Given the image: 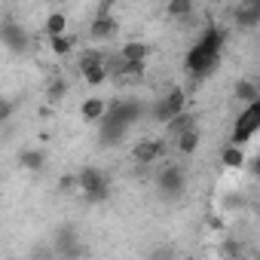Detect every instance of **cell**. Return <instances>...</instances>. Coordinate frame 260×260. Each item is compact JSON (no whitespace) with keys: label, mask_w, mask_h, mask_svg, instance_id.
I'll return each instance as SVG.
<instances>
[{"label":"cell","mask_w":260,"mask_h":260,"mask_svg":"<svg viewBox=\"0 0 260 260\" xmlns=\"http://www.w3.org/2000/svg\"><path fill=\"white\" fill-rule=\"evenodd\" d=\"M77 187L86 196V202H104L110 196V178L98 166H86L77 172Z\"/></svg>","instance_id":"6da1fadb"},{"label":"cell","mask_w":260,"mask_h":260,"mask_svg":"<svg viewBox=\"0 0 260 260\" xmlns=\"http://www.w3.org/2000/svg\"><path fill=\"white\" fill-rule=\"evenodd\" d=\"M257 128H260V101L257 104H248L239 116H236V125H233V141L236 147H245L254 135H257Z\"/></svg>","instance_id":"7a4b0ae2"},{"label":"cell","mask_w":260,"mask_h":260,"mask_svg":"<svg viewBox=\"0 0 260 260\" xmlns=\"http://www.w3.org/2000/svg\"><path fill=\"white\" fill-rule=\"evenodd\" d=\"M184 110H187V92L181 86H175V89H169V95H162L153 104V119L156 122H169V119H175Z\"/></svg>","instance_id":"3957f363"},{"label":"cell","mask_w":260,"mask_h":260,"mask_svg":"<svg viewBox=\"0 0 260 260\" xmlns=\"http://www.w3.org/2000/svg\"><path fill=\"white\" fill-rule=\"evenodd\" d=\"M116 31H119V22L113 19V4H101L95 10V19L89 22V37L92 40H110V37H116Z\"/></svg>","instance_id":"277c9868"},{"label":"cell","mask_w":260,"mask_h":260,"mask_svg":"<svg viewBox=\"0 0 260 260\" xmlns=\"http://www.w3.org/2000/svg\"><path fill=\"white\" fill-rule=\"evenodd\" d=\"M217 64H220V55H211V52H205V49H199V46H190V49H187L184 68H187L193 77H208V74L217 71Z\"/></svg>","instance_id":"5b68a950"},{"label":"cell","mask_w":260,"mask_h":260,"mask_svg":"<svg viewBox=\"0 0 260 260\" xmlns=\"http://www.w3.org/2000/svg\"><path fill=\"white\" fill-rule=\"evenodd\" d=\"M156 187H159V193H162L166 199H178V196L184 193V187H187L184 169H181V166H166V169L156 175Z\"/></svg>","instance_id":"8992f818"},{"label":"cell","mask_w":260,"mask_h":260,"mask_svg":"<svg viewBox=\"0 0 260 260\" xmlns=\"http://www.w3.org/2000/svg\"><path fill=\"white\" fill-rule=\"evenodd\" d=\"M104 116H110L113 122H119V125H132V122H138L141 116H144V104L141 101H132V98H122V101H113V104H107V113Z\"/></svg>","instance_id":"52a82bcc"},{"label":"cell","mask_w":260,"mask_h":260,"mask_svg":"<svg viewBox=\"0 0 260 260\" xmlns=\"http://www.w3.org/2000/svg\"><path fill=\"white\" fill-rule=\"evenodd\" d=\"M166 156V141L162 138H141V141H135V147H132V159L138 162V166H153V162H159Z\"/></svg>","instance_id":"ba28073f"},{"label":"cell","mask_w":260,"mask_h":260,"mask_svg":"<svg viewBox=\"0 0 260 260\" xmlns=\"http://www.w3.org/2000/svg\"><path fill=\"white\" fill-rule=\"evenodd\" d=\"M0 43H4L7 49H13V52H25L28 43H31V37H28V31L22 25L4 22V25H0Z\"/></svg>","instance_id":"9c48e42d"},{"label":"cell","mask_w":260,"mask_h":260,"mask_svg":"<svg viewBox=\"0 0 260 260\" xmlns=\"http://www.w3.org/2000/svg\"><path fill=\"white\" fill-rule=\"evenodd\" d=\"M223 43H226V31L217 28V25H208V28L199 34V40H196L193 46H199V49H205V52H211V55H220V52H223Z\"/></svg>","instance_id":"30bf717a"},{"label":"cell","mask_w":260,"mask_h":260,"mask_svg":"<svg viewBox=\"0 0 260 260\" xmlns=\"http://www.w3.org/2000/svg\"><path fill=\"white\" fill-rule=\"evenodd\" d=\"M125 132H128V128H125V125H119V122H113L110 116H104V119L98 122V141H101L104 147L119 144V141L125 138Z\"/></svg>","instance_id":"8fae6325"},{"label":"cell","mask_w":260,"mask_h":260,"mask_svg":"<svg viewBox=\"0 0 260 260\" xmlns=\"http://www.w3.org/2000/svg\"><path fill=\"white\" fill-rule=\"evenodd\" d=\"M147 55H150V46L141 43V40H128V43H122V49H119V58H122V61H132V64H144Z\"/></svg>","instance_id":"7c38bea8"},{"label":"cell","mask_w":260,"mask_h":260,"mask_svg":"<svg viewBox=\"0 0 260 260\" xmlns=\"http://www.w3.org/2000/svg\"><path fill=\"white\" fill-rule=\"evenodd\" d=\"M233 19H236L239 28H254V25H260V4H239V7L233 10Z\"/></svg>","instance_id":"4fadbf2b"},{"label":"cell","mask_w":260,"mask_h":260,"mask_svg":"<svg viewBox=\"0 0 260 260\" xmlns=\"http://www.w3.org/2000/svg\"><path fill=\"white\" fill-rule=\"evenodd\" d=\"M190 128H196V116H193V113H187V110L166 122V132H169V138H172V141H175V138H181L184 132H190Z\"/></svg>","instance_id":"5bb4252c"},{"label":"cell","mask_w":260,"mask_h":260,"mask_svg":"<svg viewBox=\"0 0 260 260\" xmlns=\"http://www.w3.org/2000/svg\"><path fill=\"white\" fill-rule=\"evenodd\" d=\"M104 113H107V101H104V98H86V101L80 104V116H83L86 122H101Z\"/></svg>","instance_id":"9a60e30c"},{"label":"cell","mask_w":260,"mask_h":260,"mask_svg":"<svg viewBox=\"0 0 260 260\" xmlns=\"http://www.w3.org/2000/svg\"><path fill=\"white\" fill-rule=\"evenodd\" d=\"M19 166H22L25 172H43V169H46V153H43L40 147H28V150L19 153Z\"/></svg>","instance_id":"2e32d148"},{"label":"cell","mask_w":260,"mask_h":260,"mask_svg":"<svg viewBox=\"0 0 260 260\" xmlns=\"http://www.w3.org/2000/svg\"><path fill=\"white\" fill-rule=\"evenodd\" d=\"M220 166L230 169V172H242L245 169V147H236V144H226L223 153H220Z\"/></svg>","instance_id":"e0dca14e"},{"label":"cell","mask_w":260,"mask_h":260,"mask_svg":"<svg viewBox=\"0 0 260 260\" xmlns=\"http://www.w3.org/2000/svg\"><path fill=\"white\" fill-rule=\"evenodd\" d=\"M199 141H202L199 128H190V132H184L181 138H175V150H178L181 156H193V153L199 150Z\"/></svg>","instance_id":"ac0fdd59"},{"label":"cell","mask_w":260,"mask_h":260,"mask_svg":"<svg viewBox=\"0 0 260 260\" xmlns=\"http://www.w3.org/2000/svg\"><path fill=\"white\" fill-rule=\"evenodd\" d=\"M236 101H242L245 107H248V104H257V101H260L257 83H254V80H239V83H236Z\"/></svg>","instance_id":"d6986e66"},{"label":"cell","mask_w":260,"mask_h":260,"mask_svg":"<svg viewBox=\"0 0 260 260\" xmlns=\"http://www.w3.org/2000/svg\"><path fill=\"white\" fill-rule=\"evenodd\" d=\"M43 31H46L49 37H61V34H68V16H64V13H49L46 22H43Z\"/></svg>","instance_id":"ffe728a7"},{"label":"cell","mask_w":260,"mask_h":260,"mask_svg":"<svg viewBox=\"0 0 260 260\" xmlns=\"http://www.w3.org/2000/svg\"><path fill=\"white\" fill-rule=\"evenodd\" d=\"M166 16H172V19H190L193 16V0H172V4H166Z\"/></svg>","instance_id":"44dd1931"},{"label":"cell","mask_w":260,"mask_h":260,"mask_svg":"<svg viewBox=\"0 0 260 260\" xmlns=\"http://www.w3.org/2000/svg\"><path fill=\"white\" fill-rule=\"evenodd\" d=\"M64 95H68V80H64V77H52L49 86H46V98H49L52 104H58Z\"/></svg>","instance_id":"7402d4cb"},{"label":"cell","mask_w":260,"mask_h":260,"mask_svg":"<svg viewBox=\"0 0 260 260\" xmlns=\"http://www.w3.org/2000/svg\"><path fill=\"white\" fill-rule=\"evenodd\" d=\"M95 64H104V52H101V49H86V52L77 58L80 74H83V71H89V68H95Z\"/></svg>","instance_id":"603a6c76"},{"label":"cell","mask_w":260,"mask_h":260,"mask_svg":"<svg viewBox=\"0 0 260 260\" xmlns=\"http://www.w3.org/2000/svg\"><path fill=\"white\" fill-rule=\"evenodd\" d=\"M49 49H52L55 55H71V52H74V37H71V34L49 37Z\"/></svg>","instance_id":"cb8c5ba5"},{"label":"cell","mask_w":260,"mask_h":260,"mask_svg":"<svg viewBox=\"0 0 260 260\" xmlns=\"http://www.w3.org/2000/svg\"><path fill=\"white\" fill-rule=\"evenodd\" d=\"M83 80H86L89 86H101V83L107 80V71H104V64H95V68L83 71Z\"/></svg>","instance_id":"d4e9b609"},{"label":"cell","mask_w":260,"mask_h":260,"mask_svg":"<svg viewBox=\"0 0 260 260\" xmlns=\"http://www.w3.org/2000/svg\"><path fill=\"white\" fill-rule=\"evenodd\" d=\"M31 260H58V257H55V248L52 245H37L31 251Z\"/></svg>","instance_id":"484cf974"},{"label":"cell","mask_w":260,"mask_h":260,"mask_svg":"<svg viewBox=\"0 0 260 260\" xmlns=\"http://www.w3.org/2000/svg\"><path fill=\"white\" fill-rule=\"evenodd\" d=\"M175 257H178V254H175L172 245H156L153 254H150V260H175Z\"/></svg>","instance_id":"4316f807"},{"label":"cell","mask_w":260,"mask_h":260,"mask_svg":"<svg viewBox=\"0 0 260 260\" xmlns=\"http://www.w3.org/2000/svg\"><path fill=\"white\" fill-rule=\"evenodd\" d=\"M223 251H226V257H230V260H239V257H242V242L226 239V242H223Z\"/></svg>","instance_id":"83f0119b"},{"label":"cell","mask_w":260,"mask_h":260,"mask_svg":"<svg viewBox=\"0 0 260 260\" xmlns=\"http://www.w3.org/2000/svg\"><path fill=\"white\" fill-rule=\"evenodd\" d=\"M13 113H16V101H10V98H0V122H7Z\"/></svg>","instance_id":"f1b7e54d"},{"label":"cell","mask_w":260,"mask_h":260,"mask_svg":"<svg viewBox=\"0 0 260 260\" xmlns=\"http://www.w3.org/2000/svg\"><path fill=\"white\" fill-rule=\"evenodd\" d=\"M58 187H61V190H71V187H77V175H64V178L58 181Z\"/></svg>","instance_id":"f546056e"},{"label":"cell","mask_w":260,"mask_h":260,"mask_svg":"<svg viewBox=\"0 0 260 260\" xmlns=\"http://www.w3.org/2000/svg\"><path fill=\"white\" fill-rule=\"evenodd\" d=\"M19 260H22V257H19Z\"/></svg>","instance_id":"4dcf8cb0"}]
</instances>
